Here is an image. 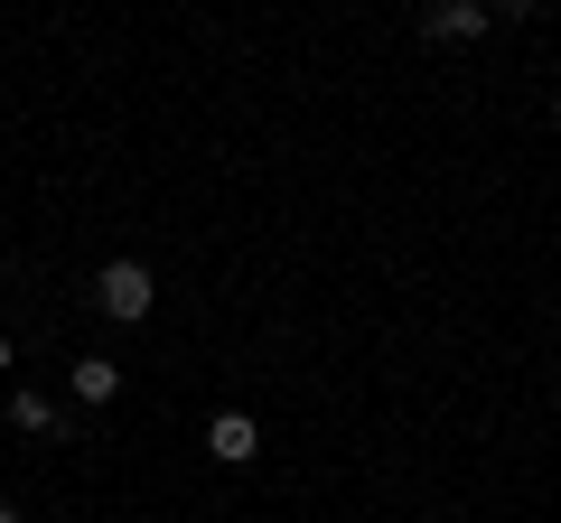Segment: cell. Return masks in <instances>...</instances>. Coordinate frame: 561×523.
Listing matches in <instances>:
<instances>
[{"label": "cell", "mask_w": 561, "mask_h": 523, "mask_svg": "<svg viewBox=\"0 0 561 523\" xmlns=\"http://www.w3.org/2000/svg\"><path fill=\"white\" fill-rule=\"evenodd\" d=\"M10 364H20V346H10V337H0V374H10Z\"/></svg>", "instance_id": "obj_6"}, {"label": "cell", "mask_w": 561, "mask_h": 523, "mask_svg": "<svg viewBox=\"0 0 561 523\" xmlns=\"http://www.w3.org/2000/svg\"><path fill=\"white\" fill-rule=\"evenodd\" d=\"M486 28H496V0H431V10H421V38H440V47L486 38Z\"/></svg>", "instance_id": "obj_2"}, {"label": "cell", "mask_w": 561, "mask_h": 523, "mask_svg": "<svg viewBox=\"0 0 561 523\" xmlns=\"http://www.w3.org/2000/svg\"><path fill=\"white\" fill-rule=\"evenodd\" d=\"M94 309H103L113 327H140L150 309H160V281H150L140 262H103V271H94Z\"/></svg>", "instance_id": "obj_1"}, {"label": "cell", "mask_w": 561, "mask_h": 523, "mask_svg": "<svg viewBox=\"0 0 561 523\" xmlns=\"http://www.w3.org/2000/svg\"><path fill=\"white\" fill-rule=\"evenodd\" d=\"M206 458H216V467H253V458H262L253 411H216V421H206Z\"/></svg>", "instance_id": "obj_3"}, {"label": "cell", "mask_w": 561, "mask_h": 523, "mask_svg": "<svg viewBox=\"0 0 561 523\" xmlns=\"http://www.w3.org/2000/svg\"><path fill=\"white\" fill-rule=\"evenodd\" d=\"M0 523H20V504H0Z\"/></svg>", "instance_id": "obj_7"}, {"label": "cell", "mask_w": 561, "mask_h": 523, "mask_svg": "<svg viewBox=\"0 0 561 523\" xmlns=\"http://www.w3.org/2000/svg\"><path fill=\"white\" fill-rule=\"evenodd\" d=\"M113 393H122V364H113V356H76V403H94V411H103Z\"/></svg>", "instance_id": "obj_4"}, {"label": "cell", "mask_w": 561, "mask_h": 523, "mask_svg": "<svg viewBox=\"0 0 561 523\" xmlns=\"http://www.w3.org/2000/svg\"><path fill=\"white\" fill-rule=\"evenodd\" d=\"M10 421L20 430H57V403H47V393H10Z\"/></svg>", "instance_id": "obj_5"}]
</instances>
